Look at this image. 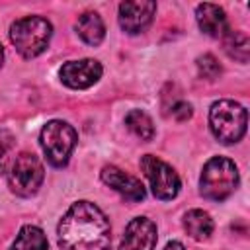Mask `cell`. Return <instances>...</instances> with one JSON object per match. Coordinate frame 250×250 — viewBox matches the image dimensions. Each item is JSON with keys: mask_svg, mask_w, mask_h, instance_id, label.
<instances>
[{"mask_svg": "<svg viewBox=\"0 0 250 250\" xmlns=\"http://www.w3.org/2000/svg\"><path fill=\"white\" fill-rule=\"evenodd\" d=\"M61 250H109L111 227L104 211L90 201H76L57 229Z\"/></svg>", "mask_w": 250, "mask_h": 250, "instance_id": "6da1fadb", "label": "cell"}, {"mask_svg": "<svg viewBox=\"0 0 250 250\" xmlns=\"http://www.w3.org/2000/svg\"><path fill=\"white\" fill-rule=\"evenodd\" d=\"M53 35V25L41 16H25L16 20L10 27V39L16 51L23 59H33L41 55Z\"/></svg>", "mask_w": 250, "mask_h": 250, "instance_id": "7a4b0ae2", "label": "cell"}, {"mask_svg": "<svg viewBox=\"0 0 250 250\" xmlns=\"http://www.w3.org/2000/svg\"><path fill=\"white\" fill-rule=\"evenodd\" d=\"M238 186V168L230 158L213 156L205 162L199 188L201 195L209 201H223L227 199Z\"/></svg>", "mask_w": 250, "mask_h": 250, "instance_id": "3957f363", "label": "cell"}, {"mask_svg": "<svg viewBox=\"0 0 250 250\" xmlns=\"http://www.w3.org/2000/svg\"><path fill=\"white\" fill-rule=\"evenodd\" d=\"M248 113L234 100H219L209 109V127L223 145L238 143L246 133Z\"/></svg>", "mask_w": 250, "mask_h": 250, "instance_id": "277c9868", "label": "cell"}, {"mask_svg": "<svg viewBox=\"0 0 250 250\" xmlns=\"http://www.w3.org/2000/svg\"><path fill=\"white\" fill-rule=\"evenodd\" d=\"M76 131L72 125H68L66 121H59V119H53L49 121L43 129H41V146H43V152L47 156V160L57 166V168H62L74 146H76Z\"/></svg>", "mask_w": 250, "mask_h": 250, "instance_id": "5b68a950", "label": "cell"}, {"mask_svg": "<svg viewBox=\"0 0 250 250\" xmlns=\"http://www.w3.org/2000/svg\"><path fill=\"white\" fill-rule=\"evenodd\" d=\"M43 178H45V170H43V164L39 162V158L31 152H21L14 158V162L10 166L8 186L16 195L29 197L41 188Z\"/></svg>", "mask_w": 250, "mask_h": 250, "instance_id": "8992f818", "label": "cell"}, {"mask_svg": "<svg viewBox=\"0 0 250 250\" xmlns=\"http://www.w3.org/2000/svg\"><path fill=\"white\" fill-rule=\"evenodd\" d=\"M141 168L150 184V189L154 193V197L168 201L174 199L180 191V178L176 174V170L172 166H168L164 160L152 156V154H145L141 158Z\"/></svg>", "mask_w": 250, "mask_h": 250, "instance_id": "52a82bcc", "label": "cell"}, {"mask_svg": "<svg viewBox=\"0 0 250 250\" xmlns=\"http://www.w3.org/2000/svg\"><path fill=\"white\" fill-rule=\"evenodd\" d=\"M59 76L62 84L74 90H86L94 86L102 76V64L96 59H82V61H68L61 66Z\"/></svg>", "mask_w": 250, "mask_h": 250, "instance_id": "ba28073f", "label": "cell"}, {"mask_svg": "<svg viewBox=\"0 0 250 250\" xmlns=\"http://www.w3.org/2000/svg\"><path fill=\"white\" fill-rule=\"evenodd\" d=\"M156 12V2L152 0H135L119 4V25L123 31L135 35L148 27Z\"/></svg>", "mask_w": 250, "mask_h": 250, "instance_id": "9c48e42d", "label": "cell"}, {"mask_svg": "<svg viewBox=\"0 0 250 250\" xmlns=\"http://www.w3.org/2000/svg\"><path fill=\"white\" fill-rule=\"evenodd\" d=\"M156 240V225L146 217H135L125 227L119 250H154Z\"/></svg>", "mask_w": 250, "mask_h": 250, "instance_id": "30bf717a", "label": "cell"}, {"mask_svg": "<svg viewBox=\"0 0 250 250\" xmlns=\"http://www.w3.org/2000/svg\"><path fill=\"white\" fill-rule=\"evenodd\" d=\"M102 182L105 186H109L113 191H117L121 197L129 199V201H143L145 195H146L145 186L141 184V180L123 172L117 166H105L102 170Z\"/></svg>", "mask_w": 250, "mask_h": 250, "instance_id": "8fae6325", "label": "cell"}, {"mask_svg": "<svg viewBox=\"0 0 250 250\" xmlns=\"http://www.w3.org/2000/svg\"><path fill=\"white\" fill-rule=\"evenodd\" d=\"M195 18L199 29L209 37H225L229 33L227 16L223 8H219L217 4H209V2L199 4L195 8Z\"/></svg>", "mask_w": 250, "mask_h": 250, "instance_id": "7c38bea8", "label": "cell"}, {"mask_svg": "<svg viewBox=\"0 0 250 250\" xmlns=\"http://www.w3.org/2000/svg\"><path fill=\"white\" fill-rule=\"evenodd\" d=\"M76 33L78 37L88 45H100L105 37V27L102 18L96 12H84L76 20Z\"/></svg>", "mask_w": 250, "mask_h": 250, "instance_id": "4fadbf2b", "label": "cell"}, {"mask_svg": "<svg viewBox=\"0 0 250 250\" xmlns=\"http://www.w3.org/2000/svg\"><path fill=\"white\" fill-rule=\"evenodd\" d=\"M184 229L193 240H207L213 232V219L201 209H191L184 217Z\"/></svg>", "mask_w": 250, "mask_h": 250, "instance_id": "5bb4252c", "label": "cell"}, {"mask_svg": "<svg viewBox=\"0 0 250 250\" xmlns=\"http://www.w3.org/2000/svg\"><path fill=\"white\" fill-rule=\"evenodd\" d=\"M12 250H49V242L39 227L25 225L18 232V236L12 244Z\"/></svg>", "mask_w": 250, "mask_h": 250, "instance_id": "9a60e30c", "label": "cell"}, {"mask_svg": "<svg viewBox=\"0 0 250 250\" xmlns=\"http://www.w3.org/2000/svg\"><path fill=\"white\" fill-rule=\"evenodd\" d=\"M125 125L127 129L143 139V141H150L154 137V125H152V119L143 111V109H131L127 115H125Z\"/></svg>", "mask_w": 250, "mask_h": 250, "instance_id": "2e32d148", "label": "cell"}, {"mask_svg": "<svg viewBox=\"0 0 250 250\" xmlns=\"http://www.w3.org/2000/svg\"><path fill=\"white\" fill-rule=\"evenodd\" d=\"M223 45H225V51L229 53V57H232V59H236L240 62L248 61L250 41H248V35L244 31H229L223 37Z\"/></svg>", "mask_w": 250, "mask_h": 250, "instance_id": "e0dca14e", "label": "cell"}, {"mask_svg": "<svg viewBox=\"0 0 250 250\" xmlns=\"http://www.w3.org/2000/svg\"><path fill=\"white\" fill-rule=\"evenodd\" d=\"M197 70H199V76L201 78H205V80H215V78H219V74H221V64H219V61L213 57V55H201L199 59H197Z\"/></svg>", "mask_w": 250, "mask_h": 250, "instance_id": "ac0fdd59", "label": "cell"}, {"mask_svg": "<svg viewBox=\"0 0 250 250\" xmlns=\"http://www.w3.org/2000/svg\"><path fill=\"white\" fill-rule=\"evenodd\" d=\"M16 146V137L14 133H10L8 129H0V176L6 172L8 160H10V152Z\"/></svg>", "mask_w": 250, "mask_h": 250, "instance_id": "d6986e66", "label": "cell"}, {"mask_svg": "<svg viewBox=\"0 0 250 250\" xmlns=\"http://www.w3.org/2000/svg\"><path fill=\"white\" fill-rule=\"evenodd\" d=\"M172 117H176L178 121H186V119H189L191 117V105L189 104H186V102H176L174 105H172Z\"/></svg>", "mask_w": 250, "mask_h": 250, "instance_id": "ffe728a7", "label": "cell"}, {"mask_svg": "<svg viewBox=\"0 0 250 250\" xmlns=\"http://www.w3.org/2000/svg\"><path fill=\"white\" fill-rule=\"evenodd\" d=\"M164 250H186V248H184L182 242H176V240H174V242H168V244L164 246Z\"/></svg>", "mask_w": 250, "mask_h": 250, "instance_id": "44dd1931", "label": "cell"}, {"mask_svg": "<svg viewBox=\"0 0 250 250\" xmlns=\"http://www.w3.org/2000/svg\"><path fill=\"white\" fill-rule=\"evenodd\" d=\"M2 62H4V49H2V43H0V66H2Z\"/></svg>", "mask_w": 250, "mask_h": 250, "instance_id": "7402d4cb", "label": "cell"}]
</instances>
